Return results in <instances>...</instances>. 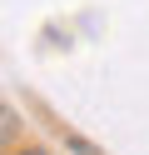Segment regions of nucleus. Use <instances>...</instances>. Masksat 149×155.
<instances>
[{"label":"nucleus","instance_id":"nucleus-1","mask_svg":"<svg viewBox=\"0 0 149 155\" xmlns=\"http://www.w3.org/2000/svg\"><path fill=\"white\" fill-rule=\"evenodd\" d=\"M15 155H50V150H35V145H25V150H15Z\"/></svg>","mask_w":149,"mask_h":155}]
</instances>
